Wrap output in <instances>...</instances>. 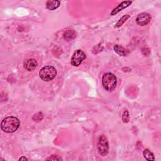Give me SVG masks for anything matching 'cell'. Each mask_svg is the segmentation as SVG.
Segmentation results:
<instances>
[{
    "mask_svg": "<svg viewBox=\"0 0 161 161\" xmlns=\"http://www.w3.org/2000/svg\"><path fill=\"white\" fill-rule=\"evenodd\" d=\"M61 5V2L57 0H54V1H48L46 3V7L48 10L53 11L57 9Z\"/></svg>",
    "mask_w": 161,
    "mask_h": 161,
    "instance_id": "9c48e42d",
    "label": "cell"
},
{
    "mask_svg": "<svg viewBox=\"0 0 161 161\" xmlns=\"http://www.w3.org/2000/svg\"><path fill=\"white\" fill-rule=\"evenodd\" d=\"M18 160H20H20H25H25H28V159H27L25 157H23H23H20V158L18 159Z\"/></svg>",
    "mask_w": 161,
    "mask_h": 161,
    "instance_id": "e0dca14e",
    "label": "cell"
},
{
    "mask_svg": "<svg viewBox=\"0 0 161 161\" xmlns=\"http://www.w3.org/2000/svg\"><path fill=\"white\" fill-rule=\"evenodd\" d=\"M117 79L115 74L111 72L104 74L102 78V84L105 90L111 92L113 91L116 86Z\"/></svg>",
    "mask_w": 161,
    "mask_h": 161,
    "instance_id": "7a4b0ae2",
    "label": "cell"
},
{
    "mask_svg": "<svg viewBox=\"0 0 161 161\" xmlns=\"http://www.w3.org/2000/svg\"><path fill=\"white\" fill-rule=\"evenodd\" d=\"M113 49L115 52L120 55V56H126L128 54V51L122 46L116 44L114 46Z\"/></svg>",
    "mask_w": 161,
    "mask_h": 161,
    "instance_id": "30bf717a",
    "label": "cell"
},
{
    "mask_svg": "<svg viewBox=\"0 0 161 161\" xmlns=\"http://www.w3.org/2000/svg\"><path fill=\"white\" fill-rule=\"evenodd\" d=\"M98 150L99 154L102 156H105L109 152V143L105 135H101L99 138L98 144Z\"/></svg>",
    "mask_w": 161,
    "mask_h": 161,
    "instance_id": "277c9868",
    "label": "cell"
},
{
    "mask_svg": "<svg viewBox=\"0 0 161 161\" xmlns=\"http://www.w3.org/2000/svg\"><path fill=\"white\" fill-rule=\"evenodd\" d=\"M151 20V14L148 13L143 12L138 14L136 18L137 23L140 26L147 25Z\"/></svg>",
    "mask_w": 161,
    "mask_h": 161,
    "instance_id": "8992f818",
    "label": "cell"
},
{
    "mask_svg": "<svg viewBox=\"0 0 161 161\" xmlns=\"http://www.w3.org/2000/svg\"><path fill=\"white\" fill-rule=\"evenodd\" d=\"M20 120L14 116H8L1 123V129L5 133L11 134L16 131L20 127Z\"/></svg>",
    "mask_w": 161,
    "mask_h": 161,
    "instance_id": "6da1fadb",
    "label": "cell"
},
{
    "mask_svg": "<svg viewBox=\"0 0 161 161\" xmlns=\"http://www.w3.org/2000/svg\"><path fill=\"white\" fill-rule=\"evenodd\" d=\"M122 121L123 123H128L129 121V114L128 110H125L122 114Z\"/></svg>",
    "mask_w": 161,
    "mask_h": 161,
    "instance_id": "9a60e30c",
    "label": "cell"
},
{
    "mask_svg": "<svg viewBox=\"0 0 161 161\" xmlns=\"http://www.w3.org/2000/svg\"><path fill=\"white\" fill-rule=\"evenodd\" d=\"M86 58V55L85 53L83 50L78 49L74 52V54H73L71 57V60H70L71 64L72 66L74 67H78L81 65V64L83 62V61Z\"/></svg>",
    "mask_w": 161,
    "mask_h": 161,
    "instance_id": "5b68a950",
    "label": "cell"
},
{
    "mask_svg": "<svg viewBox=\"0 0 161 161\" xmlns=\"http://www.w3.org/2000/svg\"><path fill=\"white\" fill-rule=\"evenodd\" d=\"M43 115L42 114V113L38 112L34 115V116H33V120H34L35 122H40L43 119Z\"/></svg>",
    "mask_w": 161,
    "mask_h": 161,
    "instance_id": "5bb4252c",
    "label": "cell"
},
{
    "mask_svg": "<svg viewBox=\"0 0 161 161\" xmlns=\"http://www.w3.org/2000/svg\"><path fill=\"white\" fill-rule=\"evenodd\" d=\"M76 37V33L72 30H67L64 34V38L67 40H72Z\"/></svg>",
    "mask_w": 161,
    "mask_h": 161,
    "instance_id": "8fae6325",
    "label": "cell"
},
{
    "mask_svg": "<svg viewBox=\"0 0 161 161\" xmlns=\"http://www.w3.org/2000/svg\"><path fill=\"white\" fill-rule=\"evenodd\" d=\"M38 66L37 61L34 58H29L25 61L23 64L24 68L28 71H32L35 70Z\"/></svg>",
    "mask_w": 161,
    "mask_h": 161,
    "instance_id": "52a82bcc",
    "label": "cell"
},
{
    "mask_svg": "<svg viewBox=\"0 0 161 161\" xmlns=\"http://www.w3.org/2000/svg\"><path fill=\"white\" fill-rule=\"evenodd\" d=\"M130 17V16L129 14H125V15L123 16L121 18H120V20H119V22H117L115 25V27L116 28H119L120 26H122V25Z\"/></svg>",
    "mask_w": 161,
    "mask_h": 161,
    "instance_id": "4fadbf2b",
    "label": "cell"
},
{
    "mask_svg": "<svg viewBox=\"0 0 161 161\" xmlns=\"http://www.w3.org/2000/svg\"><path fill=\"white\" fill-rule=\"evenodd\" d=\"M47 160H62L61 157L58 155H52L47 159Z\"/></svg>",
    "mask_w": 161,
    "mask_h": 161,
    "instance_id": "2e32d148",
    "label": "cell"
},
{
    "mask_svg": "<svg viewBox=\"0 0 161 161\" xmlns=\"http://www.w3.org/2000/svg\"><path fill=\"white\" fill-rule=\"evenodd\" d=\"M57 75L56 69L52 66H47L42 67L40 72V78L44 81L48 82L53 80Z\"/></svg>",
    "mask_w": 161,
    "mask_h": 161,
    "instance_id": "3957f363",
    "label": "cell"
},
{
    "mask_svg": "<svg viewBox=\"0 0 161 161\" xmlns=\"http://www.w3.org/2000/svg\"><path fill=\"white\" fill-rule=\"evenodd\" d=\"M131 3H132V2H131V1H125V2H122L115 8H114L112 10V11L111 12V15L113 16V15H115V14L119 13L120 11H121L123 9L128 7L131 4Z\"/></svg>",
    "mask_w": 161,
    "mask_h": 161,
    "instance_id": "ba28073f",
    "label": "cell"
},
{
    "mask_svg": "<svg viewBox=\"0 0 161 161\" xmlns=\"http://www.w3.org/2000/svg\"><path fill=\"white\" fill-rule=\"evenodd\" d=\"M143 154L146 160L150 161L155 160V157L154 154L149 149H145L143 152Z\"/></svg>",
    "mask_w": 161,
    "mask_h": 161,
    "instance_id": "7c38bea8",
    "label": "cell"
}]
</instances>
